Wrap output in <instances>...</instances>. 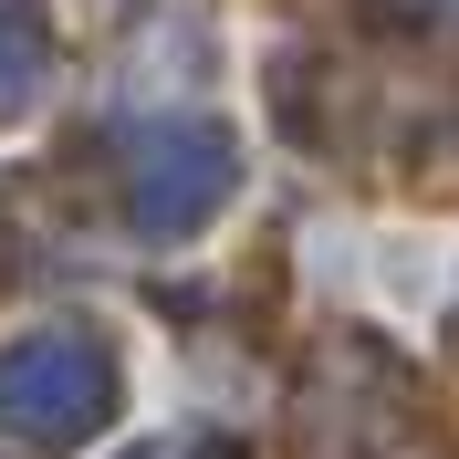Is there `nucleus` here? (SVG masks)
Listing matches in <instances>:
<instances>
[{
  "label": "nucleus",
  "mask_w": 459,
  "mask_h": 459,
  "mask_svg": "<svg viewBox=\"0 0 459 459\" xmlns=\"http://www.w3.org/2000/svg\"><path fill=\"white\" fill-rule=\"evenodd\" d=\"M42 84V11L31 0H0V115Z\"/></svg>",
  "instance_id": "3"
},
{
  "label": "nucleus",
  "mask_w": 459,
  "mask_h": 459,
  "mask_svg": "<svg viewBox=\"0 0 459 459\" xmlns=\"http://www.w3.org/2000/svg\"><path fill=\"white\" fill-rule=\"evenodd\" d=\"M146 459H209V449H199V438H168V449H146Z\"/></svg>",
  "instance_id": "4"
},
{
  "label": "nucleus",
  "mask_w": 459,
  "mask_h": 459,
  "mask_svg": "<svg viewBox=\"0 0 459 459\" xmlns=\"http://www.w3.org/2000/svg\"><path fill=\"white\" fill-rule=\"evenodd\" d=\"M220 199H230V136L178 126V136L146 146V178H136V220L146 230H199Z\"/></svg>",
  "instance_id": "2"
},
{
  "label": "nucleus",
  "mask_w": 459,
  "mask_h": 459,
  "mask_svg": "<svg viewBox=\"0 0 459 459\" xmlns=\"http://www.w3.org/2000/svg\"><path fill=\"white\" fill-rule=\"evenodd\" d=\"M115 407V355L94 334H22L0 355V429L22 438H84Z\"/></svg>",
  "instance_id": "1"
},
{
  "label": "nucleus",
  "mask_w": 459,
  "mask_h": 459,
  "mask_svg": "<svg viewBox=\"0 0 459 459\" xmlns=\"http://www.w3.org/2000/svg\"><path fill=\"white\" fill-rule=\"evenodd\" d=\"M418 11H459V0H418Z\"/></svg>",
  "instance_id": "5"
}]
</instances>
